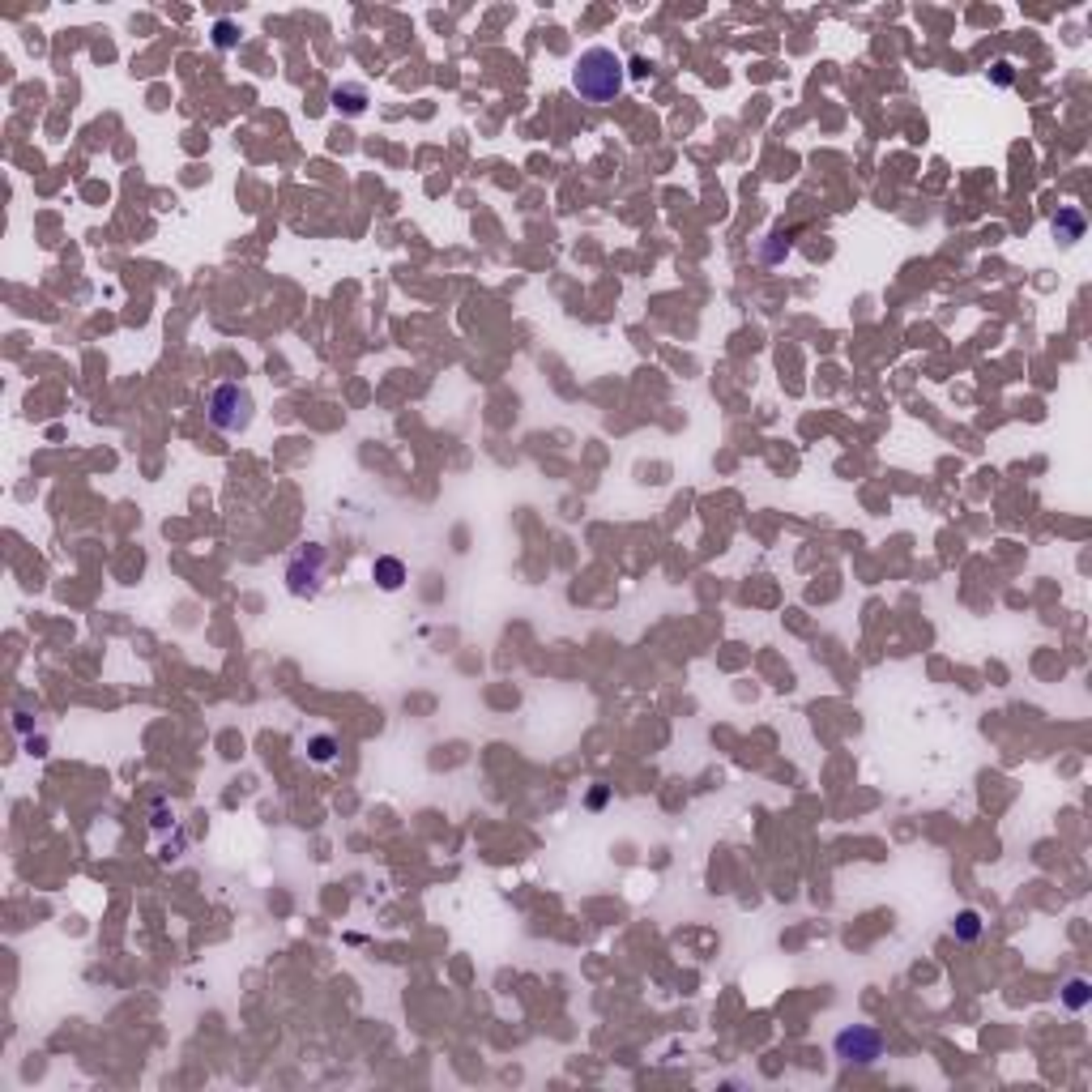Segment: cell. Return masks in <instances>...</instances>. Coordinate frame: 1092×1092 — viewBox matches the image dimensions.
<instances>
[{"label": "cell", "instance_id": "7c38bea8", "mask_svg": "<svg viewBox=\"0 0 1092 1092\" xmlns=\"http://www.w3.org/2000/svg\"><path fill=\"white\" fill-rule=\"evenodd\" d=\"M337 751H342V747H337L333 734H312V738H307V760L312 764H333L337 760Z\"/></svg>", "mask_w": 1092, "mask_h": 1092}, {"label": "cell", "instance_id": "2e32d148", "mask_svg": "<svg viewBox=\"0 0 1092 1092\" xmlns=\"http://www.w3.org/2000/svg\"><path fill=\"white\" fill-rule=\"evenodd\" d=\"M166 824H171V815H166V807H163V802H159V807H154V828H159V832H163Z\"/></svg>", "mask_w": 1092, "mask_h": 1092}, {"label": "cell", "instance_id": "277c9868", "mask_svg": "<svg viewBox=\"0 0 1092 1092\" xmlns=\"http://www.w3.org/2000/svg\"><path fill=\"white\" fill-rule=\"evenodd\" d=\"M325 572H329V551L321 546V542H303L291 551V560H286V589L295 597H316L321 589V581H325Z\"/></svg>", "mask_w": 1092, "mask_h": 1092}, {"label": "cell", "instance_id": "8992f818", "mask_svg": "<svg viewBox=\"0 0 1092 1092\" xmlns=\"http://www.w3.org/2000/svg\"><path fill=\"white\" fill-rule=\"evenodd\" d=\"M371 581L384 589V594H398L401 585H405V563L398 555H380V560L371 563Z\"/></svg>", "mask_w": 1092, "mask_h": 1092}, {"label": "cell", "instance_id": "6da1fadb", "mask_svg": "<svg viewBox=\"0 0 1092 1092\" xmlns=\"http://www.w3.org/2000/svg\"><path fill=\"white\" fill-rule=\"evenodd\" d=\"M623 81H628V68L610 47H585L576 56V65H572V90L585 102H594V107H606V102L619 99Z\"/></svg>", "mask_w": 1092, "mask_h": 1092}, {"label": "cell", "instance_id": "52a82bcc", "mask_svg": "<svg viewBox=\"0 0 1092 1092\" xmlns=\"http://www.w3.org/2000/svg\"><path fill=\"white\" fill-rule=\"evenodd\" d=\"M1088 231V218H1084V209H1075V205H1059V214H1054V235H1059L1062 243H1075V239H1084Z\"/></svg>", "mask_w": 1092, "mask_h": 1092}, {"label": "cell", "instance_id": "30bf717a", "mask_svg": "<svg viewBox=\"0 0 1092 1092\" xmlns=\"http://www.w3.org/2000/svg\"><path fill=\"white\" fill-rule=\"evenodd\" d=\"M982 930H986V922H982V913H977V909H964V913H956V922H952L956 943H977V939H982Z\"/></svg>", "mask_w": 1092, "mask_h": 1092}, {"label": "cell", "instance_id": "ba28073f", "mask_svg": "<svg viewBox=\"0 0 1092 1092\" xmlns=\"http://www.w3.org/2000/svg\"><path fill=\"white\" fill-rule=\"evenodd\" d=\"M1059 1003L1071 1011V1016H1080V1011L1092 1003V982H1088V977H1080V973H1075V977H1067V982L1059 986Z\"/></svg>", "mask_w": 1092, "mask_h": 1092}, {"label": "cell", "instance_id": "9a60e30c", "mask_svg": "<svg viewBox=\"0 0 1092 1092\" xmlns=\"http://www.w3.org/2000/svg\"><path fill=\"white\" fill-rule=\"evenodd\" d=\"M649 68H653V65H649V60H645V56H636V60H631V68H628V73H631V77H649Z\"/></svg>", "mask_w": 1092, "mask_h": 1092}, {"label": "cell", "instance_id": "9c48e42d", "mask_svg": "<svg viewBox=\"0 0 1092 1092\" xmlns=\"http://www.w3.org/2000/svg\"><path fill=\"white\" fill-rule=\"evenodd\" d=\"M790 252H794V235H790V231H772L760 243V261H764V265H777V261H786Z\"/></svg>", "mask_w": 1092, "mask_h": 1092}, {"label": "cell", "instance_id": "4fadbf2b", "mask_svg": "<svg viewBox=\"0 0 1092 1092\" xmlns=\"http://www.w3.org/2000/svg\"><path fill=\"white\" fill-rule=\"evenodd\" d=\"M990 77L998 81V86H1011V81H1016V68H1011V60H994Z\"/></svg>", "mask_w": 1092, "mask_h": 1092}, {"label": "cell", "instance_id": "3957f363", "mask_svg": "<svg viewBox=\"0 0 1092 1092\" xmlns=\"http://www.w3.org/2000/svg\"><path fill=\"white\" fill-rule=\"evenodd\" d=\"M884 1050H888V1041H884V1032L875 1025H845L836 1037H832V1059L841 1062V1067H875V1062L884 1059Z\"/></svg>", "mask_w": 1092, "mask_h": 1092}, {"label": "cell", "instance_id": "7a4b0ae2", "mask_svg": "<svg viewBox=\"0 0 1092 1092\" xmlns=\"http://www.w3.org/2000/svg\"><path fill=\"white\" fill-rule=\"evenodd\" d=\"M257 419V401H252V389L239 384V380H222L209 389V401H205V423L218 431V435H243Z\"/></svg>", "mask_w": 1092, "mask_h": 1092}, {"label": "cell", "instance_id": "8fae6325", "mask_svg": "<svg viewBox=\"0 0 1092 1092\" xmlns=\"http://www.w3.org/2000/svg\"><path fill=\"white\" fill-rule=\"evenodd\" d=\"M209 39H214V47H218V52H235V47H239V39H243V26H239L235 18H218V22H214V31H209Z\"/></svg>", "mask_w": 1092, "mask_h": 1092}, {"label": "cell", "instance_id": "5bb4252c", "mask_svg": "<svg viewBox=\"0 0 1092 1092\" xmlns=\"http://www.w3.org/2000/svg\"><path fill=\"white\" fill-rule=\"evenodd\" d=\"M606 802H610V786H597L594 794H589V811H602Z\"/></svg>", "mask_w": 1092, "mask_h": 1092}, {"label": "cell", "instance_id": "5b68a950", "mask_svg": "<svg viewBox=\"0 0 1092 1092\" xmlns=\"http://www.w3.org/2000/svg\"><path fill=\"white\" fill-rule=\"evenodd\" d=\"M329 102H333V111H337V116H346V120H359L371 99H367V86H359V81H342V86H333Z\"/></svg>", "mask_w": 1092, "mask_h": 1092}]
</instances>
